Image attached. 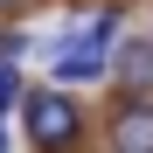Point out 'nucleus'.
Masks as SVG:
<instances>
[{"mask_svg": "<svg viewBox=\"0 0 153 153\" xmlns=\"http://www.w3.org/2000/svg\"><path fill=\"white\" fill-rule=\"evenodd\" d=\"M21 105H28V139H35V146H49V153L76 146V132H84L76 97H63V91H28Z\"/></svg>", "mask_w": 153, "mask_h": 153, "instance_id": "1", "label": "nucleus"}, {"mask_svg": "<svg viewBox=\"0 0 153 153\" xmlns=\"http://www.w3.org/2000/svg\"><path fill=\"white\" fill-rule=\"evenodd\" d=\"M7 105H21V76H14V63H0V111Z\"/></svg>", "mask_w": 153, "mask_h": 153, "instance_id": "4", "label": "nucleus"}, {"mask_svg": "<svg viewBox=\"0 0 153 153\" xmlns=\"http://www.w3.org/2000/svg\"><path fill=\"white\" fill-rule=\"evenodd\" d=\"M111 76H118V91H125V97H153V35H132V42H118V56H111Z\"/></svg>", "mask_w": 153, "mask_h": 153, "instance_id": "3", "label": "nucleus"}, {"mask_svg": "<svg viewBox=\"0 0 153 153\" xmlns=\"http://www.w3.org/2000/svg\"><path fill=\"white\" fill-rule=\"evenodd\" d=\"M111 153H153V97H118V111H111Z\"/></svg>", "mask_w": 153, "mask_h": 153, "instance_id": "2", "label": "nucleus"}, {"mask_svg": "<svg viewBox=\"0 0 153 153\" xmlns=\"http://www.w3.org/2000/svg\"><path fill=\"white\" fill-rule=\"evenodd\" d=\"M0 153H7V132H0Z\"/></svg>", "mask_w": 153, "mask_h": 153, "instance_id": "6", "label": "nucleus"}, {"mask_svg": "<svg viewBox=\"0 0 153 153\" xmlns=\"http://www.w3.org/2000/svg\"><path fill=\"white\" fill-rule=\"evenodd\" d=\"M21 49H28V42H21V35H0V63H14Z\"/></svg>", "mask_w": 153, "mask_h": 153, "instance_id": "5", "label": "nucleus"}]
</instances>
